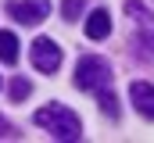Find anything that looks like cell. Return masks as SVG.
Returning a JSON list of instances; mask_svg holds the SVG:
<instances>
[{
	"mask_svg": "<svg viewBox=\"0 0 154 143\" xmlns=\"http://www.w3.org/2000/svg\"><path fill=\"white\" fill-rule=\"evenodd\" d=\"M32 65H36L43 75H54V72L61 68V47H57L54 39H47V36L32 39Z\"/></svg>",
	"mask_w": 154,
	"mask_h": 143,
	"instance_id": "obj_5",
	"label": "cell"
},
{
	"mask_svg": "<svg viewBox=\"0 0 154 143\" xmlns=\"http://www.w3.org/2000/svg\"><path fill=\"white\" fill-rule=\"evenodd\" d=\"M129 100L143 118H154V86L151 82H133L129 86Z\"/></svg>",
	"mask_w": 154,
	"mask_h": 143,
	"instance_id": "obj_6",
	"label": "cell"
},
{
	"mask_svg": "<svg viewBox=\"0 0 154 143\" xmlns=\"http://www.w3.org/2000/svg\"><path fill=\"white\" fill-rule=\"evenodd\" d=\"M125 14L133 18L136 47H143V54H151V57H154V14L140 4V0H125Z\"/></svg>",
	"mask_w": 154,
	"mask_h": 143,
	"instance_id": "obj_3",
	"label": "cell"
},
{
	"mask_svg": "<svg viewBox=\"0 0 154 143\" xmlns=\"http://www.w3.org/2000/svg\"><path fill=\"white\" fill-rule=\"evenodd\" d=\"M0 61H4V65H14V61H18V36L7 32V29L0 32Z\"/></svg>",
	"mask_w": 154,
	"mask_h": 143,
	"instance_id": "obj_8",
	"label": "cell"
},
{
	"mask_svg": "<svg viewBox=\"0 0 154 143\" xmlns=\"http://www.w3.org/2000/svg\"><path fill=\"white\" fill-rule=\"evenodd\" d=\"M75 86L86 90V93H97V90L111 86V65H108L104 57H97V54L79 57V65H75Z\"/></svg>",
	"mask_w": 154,
	"mask_h": 143,
	"instance_id": "obj_2",
	"label": "cell"
},
{
	"mask_svg": "<svg viewBox=\"0 0 154 143\" xmlns=\"http://www.w3.org/2000/svg\"><path fill=\"white\" fill-rule=\"evenodd\" d=\"M14 136H18V129H14L7 118H0V140H14Z\"/></svg>",
	"mask_w": 154,
	"mask_h": 143,
	"instance_id": "obj_12",
	"label": "cell"
},
{
	"mask_svg": "<svg viewBox=\"0 0 154 143\" xmlns=\"http://www.w3.org/2000/svg\"><path fill=\"white\" fill-rule=\"evenodd\" d=\"M7 93H11V100L18 104V100H25V97L32 93V82H29L25 75H14V79H11V90H7Z\"/></svg>",
	"mask_w": 154,
	"mask_h": 143,
	"instance_id": "obj_9",
	"label": "cell"
},
{
	"mask_svg": "<svg viewBox=\"0 0 154 143\" xmlns=\"http://www.w3.org/2000/svg\"><path fill=\"white\" fill-rule=\"evenodd\" d=\"M97 100H100V111L108 114V118H118V100H115V93L104 86V90H97Z\"/></svg>",
	"mask_w": 154,
	"mask_h": 143,
	"instance_id": "obj_10",
	"label": "cell"
},
{
	"mask_svg": "<svg viewBox=\"0 0 154 143\" xmlns=\"http://www.w3.org/2000/svg\"><path fill=\"white\" fill-rule=\"evenodd\" d=\"M82 7H86L82 0H65V4H61V14H65V22H75L79 14H82Z\"/></svg>",
	"mask_w": 154,
	"mask_h": 143,
	"instance_id": "obj_11",
	"label": "cell"
},
{
	"mask_svg": "<svg viewBox=\"0 0 154 143\" xmlns=\"http://www.w3.org/2000/svg\"><path fill=\"white\" fill-rule=\"evenodd\" d=\"M32 122H36L43 132H50L54 140H79V136H82V122H79V114L68 111L65 104L39 107L36 114H32Z\"/></svg>",
	"mask_w": 154,
	"mask_h": 143,
	"instance_id": "obj_1",
	"label": "cell"
},
{
	"mask_svg": "<svg viewBox=\"0 0 154 143\" xmlns=\"http://www.w3.org/2000/svg\"><path fill=\"white\" fill-rule=\"evenodd\" d=\"M108 32H111V14H108L104 7H97V11L86 18V36H90V39H104Z\"/></svg>",
	"mask_w": 154,
	"mask_h": 143,
	"instance_id": "obj_7",
	"label": "cell"
},
{
	"mask_svg": "<svg viewBox=\"0 0 154 143\" xmlns=\"http://www.w3.org/2000/svg\"><path fill=\"white\" fill-rule=\"evenodd\" d=\"M7 14L22 25H39L47 14H50V0H11L7 4Z\"/></svg>",
	"mask_w": 154,
	"mask_h": 143,
	"instance_id": "obj_4",
	"label": "cell"
}]
</instances>
